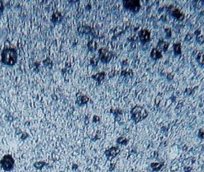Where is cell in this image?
<instances>
[{"instance_id": "cell-1", "label": "cell", "mask_w": 204, "mask_h": 172, "mask_svg": "<svg viewBox=\"0 0 204 172\" xmlns=\"http://www.w3.org/2000/svg\"><path fill=\"white\" fill-rule=\"evenodd\" d=\"M18 60V53L14 48H4L1 53V61L7 65H13Z\"/></svg>"}, {"instance_id": "cell-2", "label": "cell", "mask_w": 204, "mask_h": 172, "mask_svg": "<svg viewBox=\"0 0 204 172\" xmlns=\"http://www.w3.org/2000/svg\"><path fill=\"white\" fill-rule=\"evenodd\" d=\"M148 115V113L143 107L137 105L134 106L131 111V117L135 124L143 121Z\"/></svg>"}, {"instance_id": "cell-3", "label": "cell", "mask_w": 204, "mask_h": 172, "mask_svg": "<svg viewBox=\"0 0 204 172\" xmlns=\"http://www.w3.org/2000/svg\"><path fill=\"white\" fill-rule=\"evenodd\" d=\"M14 160L11 155H5L0 161V166L5 171H8L13 169Z\"/></svg>"}, {"instance_id": "cell-4", "label": "cell", "mask_w": 204, "mask_h": 172, "mask_svg": "<svg viewBox=\"0 0 204 172\" xmlns=\"http://www.w3.org/2000/svg\"><path fill=\"white\" fill-rule=\"evenodd\" d=\"M123 5L125 8L133 13H137L140 9V3L135 0H125L123 1Z\"/></svg>"}, {"instance_id": "cell-5", "label": "cell", "mask_w": 204, "mask_h": 172, "mask_svg": "<svg viewBox=\"0 0 204 172\" xmlns=\"http://www.w3.org/2000/svg\"><path fill=\"white\" fill-rule=\"evenodd\" d=\"M99 59L103 63H109L112 57V52L105 48H101L99 49Z\"/></svg>"}, {"instance_id": "cell-6", "label": "cell", "mask_w": 204, "mask_h": 172, "mask_svg": "<svg viewBox=\"0 0 204 172\" xmlns=\"http://www.w3.org/2000/svg\"><path fill=\"white\" fill-rule=\"evenodd\" d=\"M120 151V149L118 147H112L106 150L105 154L107 160L110 161L113 158H114L115 157H116V156H118Z\"/></svg>"}, {"instance_id": "cell-7", "label": "cell", "mask_w": 204, "mask_h": 172, "mask_svg": "<svg viewBox=\"0 0 204 172\" xmlns=\"http://www.w3.org/2000/svg\"><path fill=\"white\" fill-rule=\"evenodd\" d=\"M139 36L142 43H146L150 40V33L147 29H142L139 32Z\"/></svg>"}, {"instance_id": "cell-8", "label": "cell", "mask_w": 204, "mask_h": 172, "mask_svg": "<svg viewBox=\"0 0 204 172\" xmlns=\"http://www.w3.org/2000/svg\"><path fill=\"white\" fill-rule=\"evenodd\" d=\"M150 56L153 59L156 60L162 57V54L157 48H154L151 51Z\"/></svg>"}, {"instance_id": "cell-9", "label": "cell", "mask_w": 204, "mask_h": 172, "mask_svg": "<svg viewBox=\"0 0 204 172\" xmlns=\"http://www.w3.org/2000/svg\"><path fill=\"white\" fill-rule=\"evenodd\" d=\"M88 100H89V98L87 96L81 95V96H80L78 97V98L77 99V104L81 106V105L86 104L88 102Z\"/></svg>"}, {"instance_id": "cell-10", "label": "cell", "mask_w": 204, "mask_h": 172, "mask_svg": "<svg viewBox=\"0 0 204 172\" xmlns=\"http://www.w3.org/2000/svg\"><path fill=\"white\" fill-rule=\"evenodd\" d=\"M105 76V72H100L95 75H92V78H94L95 80L97 81L98 82H100L104 79Z\"/></svg>"}, {"instance_id": "cell-11", "label": "cell", "mask_w": 204, "mask_h": 172, "mask_svg": "<svg viewBox=\"0 0 204 172\" xmlns=\"http://www.w3.org/2000/svg\"><path fill=\"white\" fill-rule=\"evenodd\" d=\"M62 16L61 13L59 12H56L53 14L52 16V21L53 22H59L61 20H62Z\"/></svg>"}, {"instance_id": "cell-12", "label": "cell", "mask_w": 204, "mask_h": 172, "mask_svg": "<svg viewBox=\"0 0 204 172\" xmlns=\"http://www.w3.org/2000/svg\"><path fill=\"white\" fill-rule=\"evenodd\" d=\"M129 140L124 137H120L116 141V142L118 144H122V145H126L127 143H129Z\"/></svg>"}, {"instance_id": "cell-13", "label": "cell", "mask_w": 204, "mask_h": 172, "mask_svg": "<svg viewBox=\"0 0 204 172\" xmlns=\"http://www.w3.org/2000/svg\"><path fill=\"white\" fill-rule=\"evenodd\" d=\"M45 165H46V162L45 161L36 162L35 164H33L34 167H35L37 169H41Z\"/></svg>"}, {"instance_id": "cell-14", "label": "cell", "mask_w": 204, "mask_h": 172, "mask_svg": "<svg viewBox=\"0 0 204 172\" xmlns=\"http://www.w3.org/2000/svg\"><path fill=\"white\" fill-rule=\"evenodd\" d=\"M150 166L154 170L158 171L159 169H160L161 166L159 164V163H152L150 164Z\"/></svg>"}, {"instance_id": "cell-15", "label": "cell", "mask_w": 204, "mask_h": 172, "mask_svg": "<svg viewBox=\"0 0 204 172\" xmlns=\"http://www.w3.org/2000/svg\"><path fill=\"white\" fill-rule=\"evenodd\" d=\"M90 44H91V46H88L89 47V49L91 50V51H95L96 48V42H95L94 41H91V42H89Z\"/></svg>"}, {"instance_id": "cell-16", "label": "cell", "mask_w": 204, "mask_h": 172, "mask_svg": "<svg viewBox=\"0 0 204 172\" xmlns=\"http://www.w3.org/2000/svg\"><path fill=\"white\" fill-rule=\"evenodd\" d=\"M92 61V62H91V64L92 65H96L97 63H98V61H99V59H96V57H92V59L91 60V61Z\"/></svg>"}, {"instance_id": "cell-17", "label": "cell", "mask_w": 204, "mask_h": 172, "mask_svg": "<svg viewBox=\"0 0 204 172\" xmlns=\"http://www.w3.org/2000/svg\"><path fill=\"white\" fill-rule=\"evenodd\" d=\"M99 119H100L99 117H97V116H96V115H95V116L94 117V118H93V121H94V122H97V121H99Z\"/></svg>"}, {"instance_id": "cell-18", "label": "cell", "mask_w": 204, "mask_h": 172, "mask_svg": "<svg viewBox=\"0 0 204 172\" xmlns=\"http://www.w3.org/2000/svg\"><path fill=\"white\" fill-rule=\"evenodd\" d=\"M2 11L3 10V5H2V4L0 2V11Z\"/></svg>"}]
</instances>
